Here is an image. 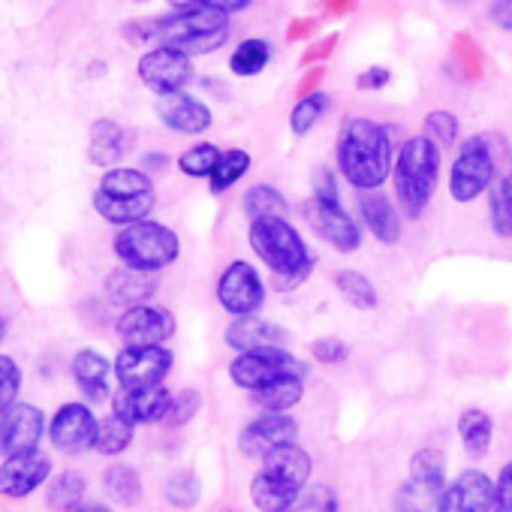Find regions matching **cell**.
<instances>
[{
  "label": "cell",
  "instance_id": "cell-1",
  "mask_svg": "<svg viewBox=\"0 0 512 512\" xmlns=\"http://www.w3.org/2000/svg\"><path fill=\"white\" fill-rule=\"evenodd\" d=\"M395 154L398 151L392 145L389 127L371 118H350L335 142L338 175L359 193L383 190V184L392 178Z\"/></svg>",
  "mask_w": 512,
  "mask_h": 512
},
{
  "label": "cell",
  "instance_id": "cell-2",
  "mask_svg": "<svg viewBox=\"0 0 512 512\" xmlns=\"http://www.w3.org/2000/svg\"><path fill=\"white\" fill-rule=\"evenodd\" d=\"M247 244L256 253V260L275 275V290L281 293L302 287L317 269V256L311 253L305 235L287 217L250 220Z\"/></svg>",
  "mask_w": 512,
  "mask_h": 512
},
{
  "label": "cell",
  "instance_id": "cell-3",
  "mask_svg": "<svg viewBox=\"0 0 512 512\" xmlns=\"http://www.w3.org/2000/svg\"><path fill=\"white\" fill-rule=\"evenodd\" d=\"M314 458L305 446L293 443L272 452L250 479V503L260 512H287L311 485Z\"/></svg>",
  "mask_w": 512,
  "mask_h": 512
},
{
  "label": "cell",
  "instance_id": "cell-4",
  "mask_svg": "<svg viewBox=\"0 0 512 512\" xmlns=\"http://www.w3.org/2000/svg\"><path fill=\"white\" fill-rule=\"evenodd\" d=\"M437 184H440V148L422 133L404 139L392 166V190L401 214L419 220L431 205Z\"/></svg>",
  "mask_w": 512,
  "mask_h": 512
},
{
  "label": "cell",
  "instance_id": "cell-5",
  "mask_svg": "<svg viewBox=\"0 0 512 512\" xmlns=\"http://www.w3.org/2000/svg\"><path fill=\"white\" fill-rule=\"evenodd\" d=\"M154 205H157V187L145 169H130V166L106 169V175L94 190V211L115 226L148 220Z\"/></svg>",
  "mask_w": 512,
  "mask_h": 512
},
{
  "label": "cell",
  "instance_id": "cell-6",
  "mask_svg": "<svg viewBox=\"0 0 512 512\" xmlns=\"http://www.w3.org/2000/svg\"><path fill=\"white\" fill-rule=\"evenodd\" d=\"M148 34L160 46L178 49L187 58H199V55H211L229 40V16L202 7L172 10L169 16L148 22Z\"/></svg>",
  "mask_w": 512,
  "mask_h": 512
},
{
  "label": "cell",
  "instance_id": "cell-7",
  "mask_svg": "<svg viewBox=\"0 0 512 512\" xmlns=\"http://www.w3.org/2000/svg\"><path fill=\"white\" fill-rule=\"evenodd\" d=\"M115 256L124 269L157 275L181 256V238L160 220H139L115 235Z\"/></svg>",
  "mask_w": 512,
  "mask_h": 512
},
{
  "label": "cell",
  "instance_id": "cell-8",
  "mask_svg": "<svg viewBox=\"0 0 512 512\" xmlns=\"http://www.w3.org/2000/svg\"><path fill=\"white\" fill-rule=\"evenodd\" d=\"M446 455L437 446H422L410 458L407 479L395 488V512H434L446 488Z\"/></svg>",
  "mask_w": 512,
  "mask_h": 512
},
{
  "label": "cell",
  "instance_id": "cell-9",
  "mask_svg": "<svg viewBox=\"0 0 512 512\" xmlns=\"http://www.w3.org/2000/svg\"><path fill=\"white\" fill-rule=\"evenodd\" d=\"M494 178H497V160L491 142L485 136L461 139L455 160L449 166V196L458 205H470L491 190Z\"/></svg>",
  "mask_w": 512,
  "mask_h": 512
},
{
  "label": "cell",
  "instance_id": "cell-10",
  "mask_svg": "<svg viewBox=\"0 0 512 512\" xmlns=\"http://www.w3.org/2000/svg\"><path fill=\"white\" fill-rule=\"evenodd\" d=\"M287 374L305 377L308 365L284 347H272V350H260V353H241L229 362V380L241 392H250V395L269 389L275 380H281Z\"/></svg>",
  "mask_w": 512,
  "mask_h": 512
},
{
  "label": "cell",
  "instance_id": "cell-11",
  "mask_svg": "<svg viewBox=\"0 0 512 512\" xmlns=\"http://www.w3.org/2000/svg\"><path fill=\"white\" fill-rule=\"evenodd\" d=\"M266 296H269V290H266L260 269L247 260H232L217 275L214 299H217L220 311H226L232 320L260 314V308L266 305Z\"/></svg>",
  "mask_w": 512,
  "mask_h": 512
},
{
  "label": "cell",
  "instance_id": "cell-12",
  "mask_svg": "<svg viewBox=\"0 0 512 512\" xmlns=\"http://www.w3.org/2000/svg\"><path fill=\"white\" fill-rule=\"evenodd\" d=\"M293 443H299V422L293 413H256L238 431V452L260 464Z\"/></svg>",
  "mask_w": 512,
  "mask_h": 512
},
{
  "label": "cell",
  "instance_id": "cell-13",
  "mask_svg": "<svg viewBox=\"0 0 512 512\" xmlns=\"http://www.w3.org/2000/svg\"><path fill=\"white\" fill-rule=\"evenodd\" d=\"M175 356L166 347H124L115 356V380L121 389H154L172 374Z\"/></svg>",
  "mask_w": 512,
  "mask_h": 512
},
{
  "label": "cell",
  "instance_id": "cell-14",
  "mask_svg": "<svg viewBox=\"0 0 512 512\" xmlns=\"http://www.w3.org/2000/svg\"><path fill=\"white\" fill-rule=\"evenodd\" d=\"M136 73H139L142 85L148 91H154L157 97L181 94L193 82V58H187L184 52L169 49V46H154L151 52H145L139 58Z\"/></svg>",
  "mask_w": 512,
  "mask_h": 512
},
{
  "label": "cell",
  "instance_id": "cell-15",
  "mask_svg": "<svg viewBox=\"0 0 512 512\" xmlns=\"http://www.w3.org/2000/svg\"><path fill=\"white\" fill-rule=\"evenodd\" d=\"M175 329H178L175 314L154 302L127 308L115 323V332L124 347H166Z\"/></svg>",
  "mask_w": 512,
  "mask_h": 512
},
{
  "label": "cell",
  "instance_id": "cell-16",
  "mask_svg": "<svg viewBox=\"0 0 512 512\" xmlns=\"http://www.w3.org/2000/svg\"><path fill=\"white\" fill-rule=\"evenodd\" d=\"M97 428H100V419L94 416V410L85 401H70V404L58 407V413L52 416L49 440L64 455H82V452L94 449Z\"/></svg>",
  "mask_w": 512,
  "mask_h": 512
},
{
  "label": "cell",
  "instance_id": "cell-17",
  "mask_svg": "<svg viewBox=\"0 0 512 512\" xmlns=\"http://www.w3.org/2000/svg\"><path fill=\"white\" fill-rule=\"evenodd\" d=\"M43 434H46V416L40 407L28 401H16L13 407L0 413V452L7 458L37 452Z\"/></svg>",
  "mask_w": 512,
  "mask_h": 512
},
{
  "label": "cell",
  "instance_id": "cell-18",
  "mask_svg": "<svg viewBox=\"0 0 512 512\" xmlns=\"http://www.w3.org/2000/svg\"><path fill=\"white\" fill-rule=\"evenodd\" d=\"M434 512H494V479L479 467H464L446 482Z\"/></svg>",
  "mask_w": 512,
  "mask_h": 512
},
{
  "label": "cell",
  "instance_id": "cell-19",
  "mask_svg": "<svg viewBox=\"0 0 512 512\" xmlns=\"http://www.w3.org/2000/svg\"><path fill=\"white\" fill-rule=\"evenodd\" d=\"M308 223L311 229L338 253H356L365 241L362 223L347 211V205H314L308 202Z\"/></svg>",
  "mask_w": 512,
  "mask_h": 512
},
{
  "label": "cell",
  "instance_id": "cell-20",
  "mask_svg": "<svg viewBox=\"0 0 512 512\" xmlns=\"http://www.w3.org/2000/svg\"><path fill=\"white\" fill-rule=\"evenodd\" d=\"M175 392H169L166 386H154V389H118L112 395V413L118 419H124L127 425L139 428V425H157L166 422L169 407H172Z\"/></svg>",
  "mask_w": 512,
  "mask_h": 512
},
{
  "label": "cell",
  "instance_id": "cell-21",
  "mask_svg": "<svg viewBox=\"0 0 512 512\" xmlns=\"http://www.w3.org/2000/svg\"><path fill=\"white\" fill-rule=\"evenodd\" d=\"M49 476H52V458L46 452L37 449L25 455H13L0 464V497L22 500L37 488H43Z\"/></svg>",
  "mask_w": 512,
  "mask_h": 512
},
{
  "label": "cell",
  "instance_id": "cell-22",
  "mask_svg": "<svg viewBox=\"0 0 512 512\" xmlns=\"http://www.w3.org/2000/svg\"><path fill=\"white\" fill-rule=\"evenodd\" d=\"M154 112L163 121V127L178 133V136H202L214 124L211 109L199 97H193L187 91L169 94V97H157Z\"/></svg>",
  "mask_w": 512,
  "mask_h": 512
},
{
  "label": "cell",
  "instance_id": "cell-23",
  "mask_svg": "<svg viewBox=\"0 0 512 512\" xmlns=\"http://www.w3.org/2000/svg\"><path fill=\"white\" fill-rule=\"evenodd\" d=\"M359 220H362V229L380 244H398L404 235L401 208L383 190H371L359 196Z\"/></svg>",
  "mask_w": 512,
  "mask_h": 512
},
{
  "label": "cell",
  "instance_id": "cell-24",
  "mask_svg": "<svg viewBox=\"0 0 512 512\" xmlns=\"http://www.w3.org/2000/svg\"><path fill=\"white\" fill-rule=\"evenodd\" d=\"M223 341L229 350H235V356L241 353H260V350H272V347H284L287 332L263 317H238L226 326Z\"/></svg>",
  "mask_w": 512,
  "mask_h": 512
},
{
  "label": "cell",
  "instance_id": "cell-25",
  "mask_svg": "<svg viewBox=\"0 0 512 512\" xmlns=\"http://www.w3.org/2000/svg\"><path fill=\"white\" fill-rule=\"evenodd\" d=\"M73 380L79 386V392L97 404V401H109L112 398V374H115V362H109L100 350H79L73 356Z\"/></svg>",
  "mask_w": 512,
  "mask_h": 512
},
{
  "label": "cell",
  "instance_id": "cell-26",
  "mask_svg": "<svg viewBox=\"0 0 512 512\" xmlns=\"http://www.w3.org/2000/svg\"><path fill=\"white\" fill-rule=\"evenodd\" d=\"M127 130L112 121V118H100L91 124V139H88V157L94 166H103V169H115L118 160L127 154Z\"/></svg>",
  "mask_w": 512,
  "mask_h": 512
},
{
  "label": "cell",
  "instance_id": "cell-27",
  "mask_svg": "<svg viewBox=\"0 0 512 512\" xmlns=\"http://www.w3.org/2000/svg\"><path fill=\"white\" fill-rule=\"evenodd\" d=\"M157 278L145 275V272H133V269H115L106 275V296L118 305L136 308V305H148L157 293Z\"/></svg>",
  "mask_w": 512,
  "mask_h": 512
},
{
  "label": "cell",
  "instance_id": "cell-28",
  "mask_svg": "<svg viewBox=\"0 0 512 512\" xmlns=\"http://www.w3.org/2000/svg\"><path fill=\"white\" fill-rule=\"evenodd\" d=\"M302 398H305V377L287 374V377L275 380L269 389L256 392L250 401L260 413H293V407H299Z\"/></svg>",
  "mask_w": 512,
  "mask_h": 512
},
{
  "label": "cell",
  "instance_id": "cell-29",
  "mask_svg": "<svg viewBox=\"0 0 512 512\" xmlns=\"http://www.w3.org/2000/svg\"><path fill=\"white\" fill-rule=\"evenodd\" d=\"M458 437L470 458H485L494 440V419L479 407H467L458 416Z\"/></svg>",
  "mask_w": 512,
  "mask_h": 512
},
{
  "label": "cell",
  "instance_id": "cell-30",
  "mask_svg": "<svg viewBox=\"0 0 512 512\" xmlns=\"http://www.w3.org/2000/svg\"><path fill=\"white\" fill-rule=\"evenodd\" d=\"M332 284L335 290L341 293V299L356 308V311H377L380 308V293L374 287V281L359 272V269H338L332 275Z\"/></svg>",
  "mask_w": 512,
  "mask_h": 512
},
{
  "label": "cell",
  "instance_id": "cell-31",
  "mask_svg": "<svg viewBox=\"0 0 512 512\" xmlns=\"http://www.w3.org/2000/svg\"><path fill=\"white\" fill-rule=\"evenodd\" d=\"M488 196V226L497 238L512 241V178L497 175Z\"/></svg>",
  "mask_w": 512,
  "mask_h": 512
},
{
  "label": "cell",
  "instance_id": "cell-32",
  "mask_svg": "<svg viewBox=\"0 0 512 512\" xmlns=\"http://www.w3.org/2000/svg\"><path fill=\"white\" fill-rule=\"evenodd\" d=\"M269 64H272V43L269 40H260V37L241 40L232 49V55H229V70L235 76H241V79L260 76Z\"/></svg>",
  "mask_w": 512,
  "mask_h": 512
},
{
  "label": "cell",
  "instance_id": "cell-33",
  "mask_svg": "<svg viewBox=\"0 0 512 512\" xmlns=\"http://www.w3.org/2000/svg\"><path fill=\"white\" fill-rule=\"evenodd\" d=\"M241 205H244V214H247L250 220L287 217V211H290L287 196H284L275 184H253V187H247Z\"/></svg>",
  "mask_w": 512,
  "mask_h": 512
},
{
  "label": "cell",
  "instance_id": "cell-34",
  "mask_svg": "<svg viewBox=\"0 0 512 512\" xmlns=\"http://www.w3.org/2000/svg\"><path fill=\"white\" fill-rule=\"evenodd\" d=\"M85 491H88V482L82 473L76 470H64L58 473L52 482H49V491H46V503L49 509L55 512H73L85 503Z\"/></svg>",
  "mask_w": 512,
  "mask_h": 512
},
{
  "label": "cell",
  "instance_id": "cell-35",
  "mask_svg": "<svg viewBox=\"0 0 512 512\" xmlns=\"http://www.w3.org/2000/svg\"><path fill=\"white\" fill-rule=\"evenodd\" d=\"M250 166H253V157H250L247 151H241V148L223 151V154H220V163L214 166V172H211V178H208V190H211L214 196L232 190V187L250 172Z\"/></svg>",
  "mask_w": 512,
  "mask_h": 512
},
{
  "label": "cell",
  "instance_id": "cell-36",
  "mask_svg": "<svg viewBox=\"0 0 512 512\" xmlns=\"http://www.w3.org/2000/svg\"><path fill=\"white\" fill-rule=\"evenodd\" d=\"M103 488L118 506H136L142 500V476L130 464H112L103 473Z\"/></svg>",
  "mask_w": 512,
  "mask_h": 512
},
{
  "label": "cell",
  "instance_id": "cell-37",
  "mask_svg": "<svg viewBox=\"0 0 512 512\" xmlns=\"http://www.w3.org/2000/svg\"><path fill=\"white\" fill-rule=\"evenodd\" d=\"M329 106H332V100H329L326 91H311V94H305V97L293 106V112H290V130H293V136H308V133L326 118Z\"/></svg>",
  "mask_w": 512,
  "mask_h": 512
},
{
  "label": "cell",
  "instance_id": "cell-38",
  "mask_svg": "<svg viewBox=\"0 0 512 512\" xmlns=\"http://www.w3.org/2000/svg\"><path fill=\"white\" fill-rule=\"evenodd\" d=\"M133 437H136V428L127 425L124 419H118V416L112 413V416L100 419L94 452H100V455H106V458H115V455H121V452L130 449Z\"/></svg>",
  "mask_w": 512,
  "mask_h": 512
},
{
  "label": "cell",
  "instance_id": "cell-39",
  "mask_svg": "<svg viewBox=\"0 0 512 512\" xmlns=\"http://www.w3.org/2000/svg\"><path fill=\"white\" fill-rule=\"evenodd\" d=\"M220 148L214 142H196L190 145L181 157H178V169L187 178H211L214 166L220 163Z\"/></svg>",
  "mask_w": 512,
  "mask_h": 512
},
{
  "label": "cell",
  "instance_id": "cell-40",
  "mask_svg": "<svg viewBox=\"0 0 512 512\" xmlns=\"http://www.w3.org/2000/svg\"><path fill=\"white\" fill-rule=\"evenodd\" d=\"M166 500L175 506V509H193L202 497V482L193 470H175L169 479H166Z\"/></svg>",
  "mask_w": 512,
  "mask_h": 512
},
{
  "label": "cell",
  "instance_id": "cell-41",
  "mask_svg": "<svg viewBox=\"0 0 512 512\" xmlns=\"http://www.w3.org/2000/svg\"><path fill=\"white\" fill-rule=\"evenodd\" d=\"M422 136H428V139L443 151V148L458 145L461 124H458V118H455L452 112H446V109H434V112H428V115H425V121H422Z\"/></svg>",
  "mask_w": 512,
  "mask_h": 512
},
{
  "label": "cell",
  "instance_id": "cell-42",
  "mask_svg": "<svg viewBox=\"0 0 512 512\" xmlns=\"http://www.w3.org/2000/svg\"><path fill=\"white\" fill-rule=\"evenodd\" d=\"M287 512H341V500H338V491L332 485L311 482Z\"/></svg>",
  "mask_w": 512,
  "mask_h": 512
},
{
  "label": "cell",
  "instance_id": "cell-43",
  "mask_svg": "<svg viewBox=\"0 0 512 512\" xmlns=\"http://www.w3.org/2000/svg\"><path fill=\"white\" fill-rule=\"evenodd\" d=\"M311 202L314 205H344L341 199V184H338V172L329 166L314 169L311 178Z\"/></svg>",
  "mask_w": 512,
  "mask_h": 512
},
{
  "label": "cell",
  "instance_id": "cell-44",
  "mask_svg": "<svg viewBox=\"0 0 512 512\" xmlns=\"http://www.w3.org/2000/svg\"><path fill=\"white\" fill-rule=\"evenodd\" d=\"M199 407H202V395H199L196 389H181V392H175L172 407H169V416H166V422H163V425H169V428H181V425H187V422H193V419H196Z\"/></svg>",
  "mask_w": 512,
  "mask_h": 512
},
{
  "label": "cell",
  "instance_id": "cell-45",
  "mask_svg": "<svg viewBox=\"0 0 512 512\" xmlns=\"http://www.w3.org/2000/svg\"><path fill=\"white\" fill-rule=\"evenodd\" d=\"M19 392H22V368L16 365V359L0 356V413L19 401Z\"/></svg>",
  "mask_w": 512,
  "mask_h": 512
},
{
  "label": "cell",
  "instance_id": "cell-46",
  "mask_svg": "<svg viewBox=\"0 0 512 512\" xmlns=\"http://www.w3.org/2000/svg\"><path fill=\"white\" fill-rule=\"evenodd\" d=\"M169 4H172V10H196V7H202V10H217L223 16H235V13H244L253 0H169Z\"/></svg>",
  "mask_w": 512,
  "mask_h": 512
},
{
  "label": "cell",
  "instance_id": "cell-47",
  "mask_svg": "<svg viewBox=\"0 0 512 512\" xmlns=\"http://www.w3.org/2000/svg\"><path fill=\"white\" fill-rule=\"evenodd\" d=\"M311 356L320 362V365H341V362H347L350 359V347L341 341V338H317L314 344H311Z\"/></svg>",
  "mask_w": 512,
  "mask_h": 512
},
{
  "label": "cell",
  "instance_id": "cell-48",
  "mask_svg": "<svg viewBox=\"0 0 512 512\" xmlns=\"http://www.w3.org/2000/svg\"><path fill=\"white\" fill-rule=\"evenodd\" d=\"M494 512H512V461H506L494 479Z\"/></svg>",
  "mask_w": 512,
  "mask_h": 512
},
{
  "label": "cell",
  "instance_id": "cell-49",
  "mask_svg": "<svg viewBox=\"0 0 512 512\" xmlns=\"http://www.w3.org/2000/svg\"><path fill=\"white\" fill-rule=\"evenodd\" d=\"M392 82V73L386 67H368L359 79H356V88L359 91H380Z\"/></svg>",
  "mask_w": 512,
  "mask_h": 512
},
{
  "label": "cell",
  "instance_id": "cell-50",
  "mask_svg": "<svg viewBox=\"0 0 512 512\" xmlns=\"http://www.w3.org/2000/svg\"><path fill=\"white\" fill-rule=\"evenodd\" d=\"M488 19L494 28L512 34V0H491V7H488Z\"/></svg>",
  "mask_w": 512,
  "mask_h": 512
},
{
  "label": "cell",
  "instance_id": "cell-51",
  "mask_svg": "<svg viewBox=\"0 0 512 512\" xmlns=\"http://www.w3.org/2000/svg\"><path fill=\"white\" fill-rule=\"evenodd\" d=\"M166 163V154H145V169H163Z\"/></svg>",
  "mask_w": 512,
  "mask_h": 512
},
{
  "label": "cell",
  "instance_id": "cell-52",
  "mask_svg": "<svg viewBox=\"0 0 512 512\" xmlns=\"http://www.w3.org/2000/svg\"><path fill=\"white\" fill-rule=\"evenodd\" d=\"M73 512H112L109 506H103V503H82L79 509H73Z\"/></svg>",
  "mask_w": 512,
  "mask_h": 512
},
{
  "label": "cell",
  "instance_id": "cell-53",
  "mask_svg": "<svg viewBox=\"0 0 512 512\" xmlns=\"http://www.w3.org/2000/svg\"><path fill=\"white\" fill-rule=\"evenodd\" d=\"M4 338H7V320L0 317V341H4Z\"/></svg>",
  "mask_w": 512,
  "mask_h": 512
},
{
  "label": "cell",
  "instance_id": "cell-54",
  "mask_svg": "<svg viewBox=\"0 0 512 512\" xmlns=\"http://www.w3.org/2000/svg\"><path fill=\"white\" fill-rule=\"evenodd\" d=\"M509 178H512V157H509Z\"/></svg>",
  "mask_w": 512,
  "mask_h": 512
}]
</instances>
